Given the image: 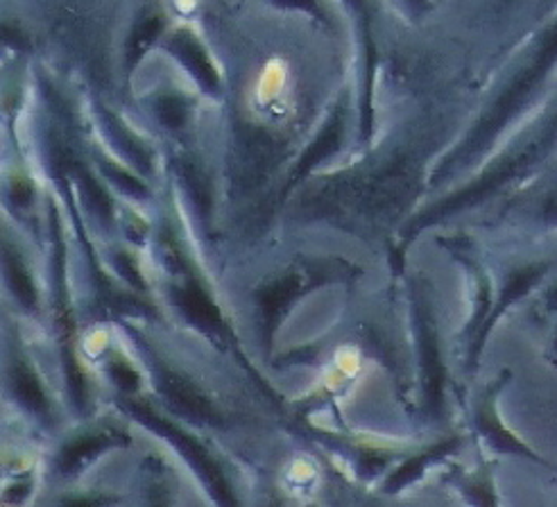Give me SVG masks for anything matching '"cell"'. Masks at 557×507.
Listing matches in <instances>:
<instances>
[{"instance_id": "9", "label": "cell", "mask_w": 557, "mask_h": 507, "mask_svg": "<svg viewBox=\"0 0 557 507\" xmlns=\"http://www.w3.org/2000/svg\"><path fill=\"white\" fill-rule=\"evenodd\" d=\"M175 304L180 306V311L186 316L188 322L200 329H220L222 320L215 304L209 299V295L198 286V284H186L184 288H175L173 293Z\"/></svg>"}, {"instance_id": "22", "label": "cell", "mask_w": 557, "mask_h": 507, "mask_svg": "<svg viewBox=\"0 0 557 507\" xmlns=\"http://www.w3.org/2000/svg\"><path fill=\"white\" fill-rule=\"evenodd\" d=\"M109 372H111V376H114L116 385H121L123 389L132 392V389H136V387H138V374H136L132 368H127L125 362H119V360H116V362H111Z\"/></svg>"}, {"instance_id": "21", "label": "cell", "mask_w": 557, "mask_h": 507, "mask_svg": "<svg viewBox=\"0 0 557 507\" xmlns=\"http://www.w3.org/2000/svg\"><path fill=\"white\" fill-rule=\"evenodd\" d=\"M274 5L278 8H286V10H295V12H306L311 16H318L320 21H326V14L322 10V5L318 0H272Z\"/></svg>"}, {"instance_id": "14", "label": "cell", "mask_w": 557, "mask_h": 507, "mask_svg": "<svg viewBox=\"0 0 557 507\" xmlns=\"http://www.w3.org/2000/svg\"><path fill=\"white\" fill-rule=\"evenodd\" d=\"M535 316L544 326H548L546 358L557 370V272L548 279L546 288H542L540 299L535 304Z\"/></svg>"}, {"instance_id": "13", "label": "cell", "mask_w": 557, "mask_h": 507, "mask_svg": "<svg viewBox=\"0 0 557 507\" xmlns=\"http://www.w3.org/2000/svg\"><path fill=\"white\" fill-rule=\"evenodd\" d=\"M299 288H301L299 276L290 274V276L282 279V281H276V284L268 286L259 295V301H261V308H263V318L268 320L270 329H274V324L278 322V318H282V313L286 311V306L295 299Z\"/></svg>"}, {"instance_id": "24", "label": "cell", "mask_w": 557, "mask_h": 507, "mask_svg": "<svg viewBox=\"0 0 557 507\" xmlns=\"http://www.w3.org/2000/svg\"><path fill=\"white\" fill-rule=\"evenodd\" d=\"M426 3V0H410V5H414V8H422Z\"/></svg>"}, {"instance_id": "20", "label": "cell", "mask_w": 557, "mask_h": 507, "mask_svg": "<svg viewBox=\"0 0 557 507\" xmlns=\"http://www.w3.org/2000/svg\"><path fill=\"white\" fill-rule=\"evenodd\" d=\"M157 119L169 127V129H180L184 127L188 119V104L180 96H161L154 102Z\"/></svg>"}, {"instance_id": "15", "label": "cell", "mask_w": 557, "mask_h": 507, "mask_svg": "<svg viewBox=\"0 0 557 507\" xmlns=\"http://www.w3.org/2000/svg\"><path fill=\"white\" fill-rule=\"evenodd\" d=\"M458 444H460V442H458L456 437H451V440H447V442L435 444L433 448L424 450V454H420L417 458L408 460V462L397 471V475L393 478V481H387V492H397V490L404 487L406 483H412L417 475H420L422 471H426V467H429L431 462H435V460H440V458H444V456L454 454V450L458 448Z\"/></svg>"}, {"instance_id": "23", "label": "cell", "mask_w": 557, "mask_h": 507, "mask_svg": "<svg viewBox=\"0 0 557 507\" xmlns=\"http://www.w3.org/2000/svg\"><path fill=\"white\" fill-rule=\"evenodd\" d=\"M107 173H109L111 180H116V184H119L123 190H127V193H132V195H146L144 184H138L134 177L125 175L123 171H116V168H107Z\"/></svg>"}, {"instance_id": "10", "label": "cell", "mask_w": 557, "mask_h": 507, "mask_svg": "<svg viewBox=\"0 0 557 507\" xmlns=\"http://www.w3.org/2000/svg\"><path fill=\"white\" fill-rule=\"evenodd\" d=\"M161 392L163 397L169 399L173 406H177L180 410L193 415L195 419H202V421H211V424H215V415L211 410V406L207 404V399L202 397V394L195 392L193 385H188L186 381L173 376V374H165L161 379Z\"/></svg>"}, {"instance_id": "19", "label": "cell", "mask_w": 557, "mask_h": 507, "mask_svg": "<svg viewBox=\"0 0 557 507\" xmlns=\"http://www.w3.org/2000/svg\"><path fill=\"white\" fill-rule=\"evenodd\" d=\"M5 265H8V279H10V286L16 295V299L25 306V308H35L37 304V295L33 288V281L27 276L23 263L14 257V253H5Z\"/></svg>"}, {"instance_id": "12", "label": "cell", "mask_w": 557, "mask_h": 507, "mask_svg": "<svg viewBox=\"0 0 557 507\" xmlns=\"http://www.w3.org/2000/svg\"><path fill=\"white\" fill-rule=\"evenodd\" d=\"M356 12L360 16V30H363V41H366V98H363V136L370 138L372 134V79H374V41H372V27H370V16L368 8L363 0H354Z\"/></svg>"}, {"instance_id": "4", "label": "cell", "mask_w": 557, "mask_h": 507, "mask_svg": "<svg viewBox=\"0 0 557 507\" xmlns=\"http://www.w3.org/2000/svg\"><path fill=\"white\" fill-rule=\"evenodd\" d=\"M557 272V257L553 253V257H537V259H531V261H523L515 268H510L508 276L504 279V284H500V290H498V299L494 301V308H492V316L479 337L476 347H473V351L467 356V362H469V370H476L479 364V358L483 354V347H485V341L490 337L494 324L506 316V311H510V308L519 301H523L528 295H533L537 288H542L546 281Z\"/></svg>"}, {"instance_id": "8", "label": "cell", "mask_w": 557, "mask_h": 507, "mask_svg": "<svg viewBox=\"0 0 557 507\" xmlns=\"http://www.w3.org/2000/svg\"><path fill=\"white\" fill-rule=\"evenodd\" d=\"M343 125H345V109L338 107L331 114V119L326 121V125L322 127L320 136L313 140V144L309 146V150H306L304 157L299 159L297 171H295L290 184H295L306 173H311L318 163H322L324 159H329L333 152L341 148V138H343V132H345Z\"/></svg>"}, {"instance_id": "6", "label": "cell", "mask_w": 557, "mask_h": 507, "mask_svg": "<svg viewBox=\"0 0 557 507\" xmlns=\"http://www.w3.org/2000/svg\"><path fill=\"white\" fill-rule=\"evenodd\" d=\"M417 322H420V341H422V360H424V389H426V406L433 415H440L444 404V362L437 345V333L433 326V318L429 306H420L417 311Z\"/></svg>"}, {"instance_id": "2", "label": "cell", "mask_w": 557, "mask_h": 507, "mask_svg": "<svg viewBox=\"0 0 557 507\" xmlns=\"http://www.w3.org/2000/svg\"><path fill=\"white\" fill-rule=\"evenodd\" d=\"M557 152V107L550 111L546 119H542L531 132H528L517 146H512L508 152L500 154L487 171L467 184L465 188L449 195L447 200H442L433 209H429L420 224H433L442 218L456 215L465 209L479 207L500 190H506L512 184H519L531 177L535 171Z\"/></svg>"}, {"instance_id": "17", "label": "cell", "mask_w": 557, "mask_h": 507, "mask_svg": "<svg viewBox=\"0 0 557 507\" xmlns=\"http://www.w3.org/2000/svg\"><path fill=\"white\" fill-rule=\"evenodd\" d=\"M12 389L16 397L21 399L23 406L30 408L37 415H46L48 412V404H46V394L41 389V383L37 381V376L30 372V368L23 362H16L12 368Z\"/></svg>"}, {"instance_id": "11", "label": "cell", "mask_w": 557, "mask_h": 507, "mask_svg": "<svg viewBox=\"0 0 557 507\" xmlns=\"http://www.w3.org/2000/svg\"><path fill=\"white\" fill-rule=\"evenodd\" d=\"M119 442H121V435H116V433H94V435H87L82 440H75L73 444H69L62 450L60 465H62V469H66V473H73L79 467H85L91 458L102 454L107 446H114Z\"/></svg>"}, {"instance_id": "3", "label": "cell", "mask_w": 557, "mask_h": 507, "mask_svg": "<svg viewBox=\"0 0 557 507\" xmlns=\"http://www.w3.org/2000/svg\"><path fill=\"white\" fill-rule=\"evenodd\" d=\"M510 379H512V374L504 372L483 389L481 401L476 404V408H473V431H476L481 435V440L492 450H496V454L521 458V460H528V462L540 465V467L557 473V465L550 462L548 458L540 456L531 444L523 442L519 435H515L506 426V421L498 415V394L504 392V387L510 383Z\"/></svg>"}, {"instance_id": "5", "label": "cell", "mask_w": 557, "mask_h": 507, "mask_svg": "<svg viewBox=\"0 0 557 507\" xmlns=\"http://www.w3.org/2000/svg\"><path fill=\"white\" fill-rule=\"evenodd\" d=\"M127 408L132 410V415L138 421H141V424L157 431L159 435H163L165 440L173 442L182 450V456L195 467V471H198L205 478V483L209 485V490H211V494L215 496L218 503H234V498L230 494V485L225 483V478H222V473L218 471V467L211 462V458L205 454V448L198 442L190 440V435L182 433L177 426L171 424V421H165L163 417L154 415L150 408H146L141 404H127Z\"/></svg>"}, {"instance_id": "7", "label": "cell", "mask_w": 557, "mask_h": 507, "mask_svg": "<svg viewBox=\"0 0 557 507\" xmlns=\"http://www.w3.org/2000/svg\"><path fill=\"white\" fill-rule=\"evenodd\" d=\"M165 48L173 52V58L195 77V82H198L207 94H218L220 77L209 60V52L198 41V37L188 30H177L169 37V41H165Z\"/></svg>"}, {"instance_id": "18", "label": "cell", "mask_w": 557, "mask_h": 507, "mask_svg": "<svg viewBox=\"0 0 557 507\" xmlns=\"http://www.w3.org/2000/svg\"><path fill=\"white\" fill-rule=\"evenodd\" d=\"M528 215H531L540 227L553 230L557 234V173L533 195L528 202Z\"/></svg>"}, {"instance_id": "16", "label": "cell", "mask_w": 557, "mask_h": 507, "mask_svg": "<svg viewBox=\"0 0 557 507\" xmlns=\"http://www.w3.org/2000/svg\"><path fill=\"white\" fill-rule=\"evenodd\" d=\"M163 30V16L161 14H148L136 23L132 30V37L127 41V71H132L138 62H141L144 54L150 50V46L157 41V37Z\"/></svg>"}, {"instance_id": "1", "label": "cell", "mask_w": 557, "mask_h": 507, "mask_svg": "<svg viewBox=\"0 0 557 507\" xmlns=\"http://www.w3.org/2000/svg\"><path fill=\"white\" fill-rule=\"evenodd\" d=\"M555 66L557 18L548 23L544 30L537 33L535 39L528 44L521 62L508 75L506 84L500 87L490 107L483 111L479 123L469 129L462 144L451 152L447 163L440 168V173H454L456 168H465L471 161H476L481 154H485L494 146V140L506 132V127L523 114V109L531 107V102L537 98Z\"/></svg>"}]
</instances>
